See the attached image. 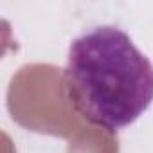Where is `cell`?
Segmentation results:
<instances>
[{
    "label": "cell",
    "mask_w": 153,
    "mask_h": 153,
    "mask_svg": "<svg viewBox=\"0 0 153 153\" xmlns=\"http://www.w3.org/2000/svg\"><path fill=\"white\" fill-rule=\"evenodd\" d=\"M67 97L87 123L115 133L153 103V63L115 25H97L68 45Z\"/></svg>",
    "instance_id": "cell-1"
}]
</instances>
